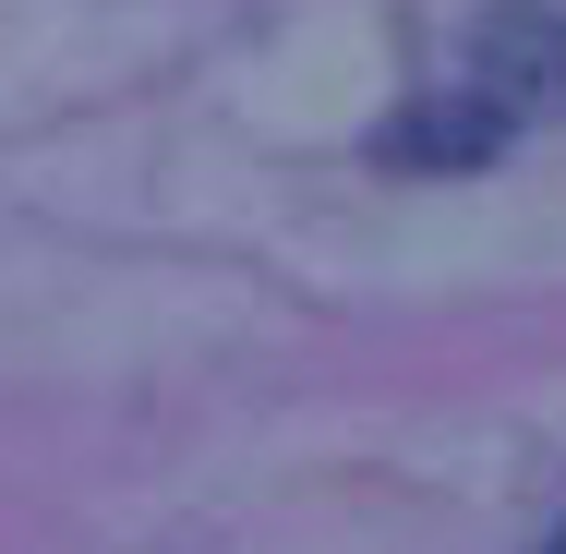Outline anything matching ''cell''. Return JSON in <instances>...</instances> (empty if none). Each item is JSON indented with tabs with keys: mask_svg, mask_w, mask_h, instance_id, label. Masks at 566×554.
<instances>
[{
	"mask_svg": "<svg viewBox=\"0 0 566 554\" xmlns=\"http://www.w3.org/2000/svg\"><path fill=\"white\" fill-rule=\"evenodd\" d=\"M543 109H566V12L555 0H494L470 24L458 85L422 121H398L386 157H447V169H470V157H494L518 121H543Z\"/></svg>",
	"mask_w": 566,
	"mask_h": 554,
	"instance_id": "6da1fadb",
	"label": "cell"
},
{
	"mask_svg": "<svg viewBox=\"0 0 566 554\" xmlns=\"http://www.w3.org/2000/svg\"><path fill=\"white\" fill-rule=\"evenodd\" d=\"M555 554H566V531H555Z\"/></svg>",
	"mask_w": 566,
	"mask_h": 554,
	"instance_id": "7a4b0ae2",
	"label": "cell"
}]
</instances>
